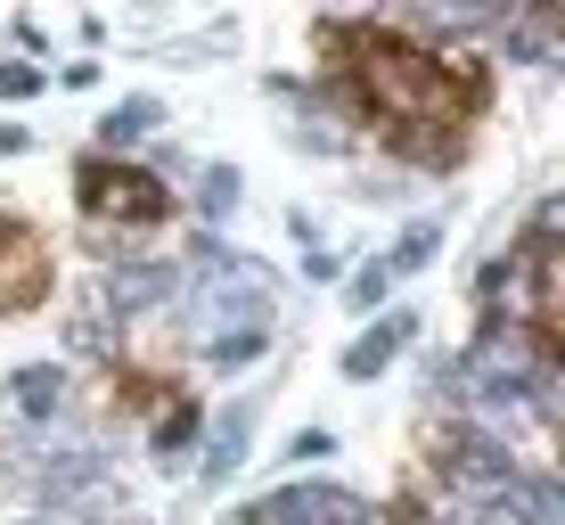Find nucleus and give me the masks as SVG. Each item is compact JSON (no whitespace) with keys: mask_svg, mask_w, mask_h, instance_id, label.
<instances>
[{"mask_svg":"<svg viewBox=\"0 0 565 525\" xmlns=\"http://www.w3.org/2000/svg\"><path fill=\"white\" fill-rule=\"evenodd\" d=\"M320 50L337 57L344 107L369 115L394 157H411L426 172H451L467 157V124L492 107V66L435 57L411 33H385V25H320Z\"/></svg>","mask_w":565,"mask_h":525,"instance_id":"obj_1","label":"nucleus"},{"mask_svg":"<svg viewBox=\"0 0 565 525\" xmlns=\"http://www.w3.org/2000/svg\"><path fill=\"white\" fill-rule=\"evenodd\" d=\"M74 198H83L90 222H164L172 198H164V181H156L148 165H115V157H90L83 172H74Z\"/></svg>","mask_w":565,"mask_h":525,"instance_id":"obj_2","label":"nucleus"},{"mask_svg":"<svg viewBox=\"0 0 565 525\" xmlns=\"http://www.w3.org/2000/svg\"><path fill=\"white\" fill-rule=\"evenodd\" d=\"M42 296H50V246H42V230L17 222L9 239H0V321L33 313Z\"/></svg>","mask_w":565,"mask_h":525,"instance_id":"obj_3","label":"nucleus"},{"mask_svg":"<svg viewBox=\"0 0 565 525\" xmlns=\"http://www.w3.org/2000/svg\"><path fill=\"white\" fill-rule=\"evenodd\" d=\"M107 304H115V313H156V304H172V296H181V271H172V263H115L107 271Z\"/></svg>","mask_w":565,"mask_h":525,"instance_id":"obj_4","label":"nucleus"},{"mask_svg":"<svg viewBox=\"0 0 565 525\" xmlns=\"http://www.w3.org/2000/svg\"><path fill=\"white\" fill-rule=\"evenodd\" d=\"M411 337H418V313H377L353 345H344V378H377V369L394 361Z\"/></svg>","mask_w":565,"mask_h":525,"instance_id":"obj_5","label":"nucleus"},{"mask_svg":"<svg viewBox=\"0 0 565 525\" xmlns=\"http://www.w3.org/2000/svg\"><path fill=\"white\" fill-rule=\"evenodd\" d=\"M246 443H255V402H230V411L213 419V435H205V460H198L205 484H230V476H238V469H246Z\"/></svg>","mask_w":565,"mask_h":525,"instance_id":"obj_6","label":"nucleus"},{"mask_svg":"<svg viewBox=\"0 0 565 525\" xmlns=\"http://www.w3.org/2000/svg\"><path fill=\"white\" fill-rule=\"evenodd\" d=\"M255 510L270 525H328V510H337V484H287V493L255 501Z\"/></svg>","mask_w":565,"mask_h":525,"instance_id":"obj_7","label":"nucleus"},{"mask_svg":"<svg viewBox=\"0 0 565 525\" xmlns=\"http://www.w3.org/2000/svg\"><path fill=\"white\" fill-rule=\"evenodd\" d=\"M9 395H17V411H25V419H50L57 402H66V369L33 361V369H17V378H9Z\"/></svg>","mask_w":565,"mask_h":525,"instance_id":"obj_8","label":"nucleus"},{"mask_svg":"<svg viewBox=\"0 0 565 525\" xmlns=\"http://www.w3.org/2000/svg\"><path fill=\"white\" fill-rule=\"evenodd\" d=\"M263 345H270V328H263V321H238L230 337H205V361H213V369H246Z\"/></svg>","mask_w":565,"mask_h":525,"instance_id":"obj_9","label":"nucleus"},{"mask_svg":"<svg viewBox=\"0 0 565 525\" xmlns=\"http://www.w3.org/2000/svg\"><path fill=\"white\" fill-rule=\"evenodd\" d=\"M156 124H164V107H156V99H124V107L99 124V140H107V148H131V140H140V132H156Z\"/></svg>","mask_w":565,"mask_h":525,"instance_id":"obj_10","label":"nucleus"},{"mask_svg":"<svg viewBox=\"0 0 565 525\" xmlns=\"http://www.w3.org/2000/svg\"><path fill=\"white\" fill-rule=\"evenodd\" d=\"M198 206H205V222H222V213L238 206V165H213V172H205V198H198Z\"/></svg>","mask_w":565,"mask_h":525,"instance_id":"obj_11","label":"nucleus"},{"mask_svg":"<svg viewBox=\"0 0 565 525\" xmlns=\"http://www.w3.org/2000/svg\"><path fill=\"white\" fill-rule=\"evenodd\" d=\"M435 246H443V230H435V222H418V230H411V239H402V246H394V263H385V271H418L426 255H435Z\"/></svg>","mask_w":565,"mask_h":525,"instance_id":"obj_12","label":"nucleus"},{"mask_svg":"<svg viewBox=\"0 0 565 525\" xmlns=\"http://www.w3.org/2000/svg\"><path fill=\"white\" fill-rule=\"evenodd\" d=\"M172 386L164 378H140V369H124V411H148V402H164Z\"/></svg>","mask_w":565,"mask_h":525,"instance_id":"obj_13","label":"nucleus"},{"mask_svg":"<svg viewBox=\"0 0 565 525\" xmlns=\"http://www.w3.org/2000/svg\"><path fill=\"white\" fill-rule=\"evenodd\" d=\"M33 91H42L33 66H0V99H33Z\"/></svg>","mask_w":565,"mask_h":525,"instance_id":"obj_14","label":"nucleus"},{"mask_svg":"<svg viewBox=\"0 0 565 525\" xmlns=\"http://www.w3.org/2000/svg\"><path fill=\"white\" fill-rule=\"evenodd\" d=\"M385 280H394L385 263H377V271H361V280H353V304H377V296H385Z\"/></svg>","mask_w":565,"mask_h":525,"instance_id":"obj_15","label":"nucleus"},{"mask_svg":"<svg viewBox=\"0 0 565 525\" xmlns=\"http://www.w3.org/2000/svg\"><path fill=\"white\" fill-rule=\"evenodd\" d=\"M189 427H198V411H189V402H172V419H164V452H172V443H189Z\"/></svg>","mask_w":565,"mask_h":525,"instance_id":"obj_16","label":"nucleus"},{"mask_svg":"<svg viewBox=\"0 0 565 525\" xmlns=\"http://www.w3.org/2000/svg\"><path fill=\"white\" fill-rule=\"evenodd\" d=\"M9 230H17V222H9V213H0V239H9Z\"/></svg>","mask_w":565,"mask_h":525,"instance_id":"obj_17","label":"nucleus"}]
</instances>
